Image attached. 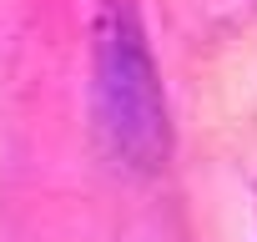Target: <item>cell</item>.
Wrapping results in <instances>:
<instances>
[{
	"label": "cell",
	"mask_w": 257,
	"mask_h": 242,
	"mask_svg": "<svg viewBox=\"0 0 257 242\" xmlns=\"http://www.w3.org/2000/svg\"><path fill=\"white\" fill-rule=\"evenodd\" d=\"M96 121L106 152L132 167V172H157L172 152L167 132V96L157 61L147 51L142 21L126 0H111L101 16V46H96Z\"/></svg>",
	"instance_id": "6da1fadb"
}]
</instances>
